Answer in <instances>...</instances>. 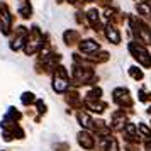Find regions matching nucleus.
<instances>
[{
	"label": "nucleus",
	"instance_id": "obj_11",
	"mask_svg": "<svg viewBox=\"0 0 151 151\" xmlns=\"http://www.w3.org/2000/svg\"><path fill=\"white\" fill-rule=\"evenodd\" d=\"M97 5L102 9H107V7H112V0H95Z\"/></svg>",
	"mask_w": 151,
	"mask_h": 151
},
{
	"label": "nucleus",
	"instance_id": "obj_12",
	"mask_svg": "<svg viewBox=\"0 0 151 151\" xmlns=\"http://www.w3.org/2000/svg\"><path fill=\"white\" fill-rule=\"evenodd\" d=\"M107 151H119V146H117V141H116V139H109Z\"/></svg>",
	"mask_w": 151,
	"mask_h": 151
},
{
	"label": "nucleus",
	"instance_id": "obj_14",
	"mask_svg": "<svg viewBox=\"0 0 151 151\" xmlns=\"http://www.w3.org/2000/svg\"><path fill=\"white\" fill-rule=\"evenodd\" d=\"M139 129H141V132H143V134H144L146 137H151V131L148 129V127H146L144 124H139Z\"/></svg>",
	"mask_w": 151,
	"mask_h": 151
},
{
	"label": "nucleus",
	"instance_id": "obj_8",
	"mask_svg": "<svg viewBox=\"0 0 151 151\" xmlns=\"http://www.w3.org/2000/svg\"><path fill=\"white\" fill-rule=\"evenodd\" d=\"M78 143H80V146H83L85 150H92V148H93V139H92V136L87 134V132H82V134L78 136Z\"/></svg>",
	"mask_w": 151,
	"mask_h": 151
},
{
	"label": "nucleus",
	"instance_id": "obj_4",
	"mask_svg": "<svg viewBox=\"0 0 151 151\" xmlns=\"http://www.w3.org/2000/svg\"><path fill=\"white\" fill-rule=\"evenodd\" d=\"M78 48H80V51H82L83 55H93L95 51H99L100 49V44H99V41H95V39H92V37H87V39H82V41L78 42Z\"/></svg>",
	"mask_w": 151,
	"mask_h": 151
},
{
	"label": "nucleus",
	"instance_id": "obj_16",
	"mask_svg": "<svg viewBox=\"0 0 151 151\" xmlns=\"http://www.w3.org/2000/svg\"><path fill=\"white\" fill-rule=\"evenodd\" d=\"M137 2H146V4H151V0H137Z\"/></svg>",
	"mask_w": 151,
	"mask_h": 151
},
{
	"label": "nucleus",
	"instance_id": "obj_6",
	"mask_svg": "<svg viewBox=\"0 0 151 151\" xmlns=\"http://www.w3.org/2000/svg\"><path fill=\"white\" fill-rule=\"evenodd\" d=\"M136 12H137L139 17H151V4L137 2L136 4Z\"/></svg>",
	"mask_w": 151,
	"mask_h": 151
},
{
	"label": "nucleus",
	"instance_id": "obj_15",
	"mask_svg": "<svg viewBox=\"0 0 151 151\" xmlns=\"http://www.w3.org/2000/svg\"><path fill=\"white\" fill-rule=\"evenodd\" d=\"M146 150H148V151H151V143H148V144H146Z\"/></svg>",
	"mask_w": 151,
	"mask_h": 151
},
{
	"label": "nucleus",
	"instance_id": "obj_5",
	"mask_svg": "<svg viewBox=\"0 0 151 151\" xmlns=\"http://www.w3.org/2000/svg\"><path fill=\"white\" fill-rule=\"evenodd\" d=\"M63 41H65L66 46H75L82 41V37H80V32L76 29H66L63 32Z\"/></svg>",
	"mask_w": 151,
	"mask_h": 151
},
{
	"label": "nucleus",
	"instance_id": "obj_13",
	"mask_svg": "<svg viewBox=\"0 0 151 151\" xmlns=\"http://www.w3.org/2000/svg\"><path fill=\"white\" fill-rule=\"evenodd\" d=\"M32 100H34V95H32V93H24V97H22V102L26 104V105H27V104H31Z\"/></svg>",
	"mask_w": 151,
	"mask_h": 151
},
{
	"label": "nucleus",
	"instance_id": "obj_2",
	"mask_svg": "<svg viewBox=\"0 0 151 151\" xmlns=\"http://www.w3.org/2000/svg\"><path fill=\"white\" fill-rule=\"evenodd\" d=\"M85 15H87V24H88L95 32H100L102 27H104L102 21H100V10H99L97 7H92V9H88V10L85 12Z\"/></svg>",
	"mask_w": 151,
	"mask_h": 151
},
{
	"label": "nucleus",
	"instance_id": "obj_9",
	"mask_svg": "<svg viewBox=\"0 0 151 151\" xmlns=\"http://www.w3.org/2000/svg\"><path fill=\"white\" fill-rule=\"evenodd\" d=\"M129 73H131V76H132V78H136V80H141V78H143V70L141 68H137V66H131L129 68Z\"/></svg>",
	"mask_w": 151,
	"mask_h": 151
},
{
	"label": "nucleus",
	"instance_id": "obj_7",
	"mask_svg": "<svg viewBox=\"0 0 151 151\" xmlns=\"http://www.w3.org/2000/svg\"><path fill=\"white\" fill-rule=\"evenodd\" d=\"M19 14H21L22 19H31V15H32V5H31L29 0H22L21 7H19Z\"/></svg>",
	"mask_w": 151,
	"mask_h": 151
},
{
	"label": "nucleus",
	"instance_id": "obj_3",
	"mask_svg": "<svg viewBox=\"0 0 151 151\" xmlns=\"http://www.w3.org/2000/svg\"><path fill=\"white\" fill-rule=\"evenodd\" d=\"M104 36L107 37V41L112 42V44H121V41H122V36H121V31H119V27H117L116 24H110V22H107L105 26H104Z\"/></svg>",
	"mask_w": 151,
	"mask_h": 151
},
{
	"label": "nucleus",
	"instance_id": "obj_10",
	"mask_svg": "<svg viewBox=\"0 0 151 151\" xmlns=\"http://www.w3.org/2000/svg\"><path fill=\"white\" fill-rule=\"evenodd\" d=\"M78 121H80V124H82V126L90 127V117L87 116V114H78Z\"/></svg>",
	"mask_w": 151,
	"mask_h": 151
},
{
	"label": "nucleus",
	"instance_id": "obj_1",
	"mask_svg": "<svg viewBox=\"0 0 151 151\" xmlns=\"http://www.w3.org/2000/svg\"><path fill=\"white\" fill-rule=\"evenodd\" d=\"M127 49H129V53L132 55V58L137 60V63L141 66H144V68H150L151 66V55H150V51L146 49V44L137 42V41H131L127 44Z\"/></svg>",
	"mask_w": 151,
	"mask_h": 151
}]
</instances>
